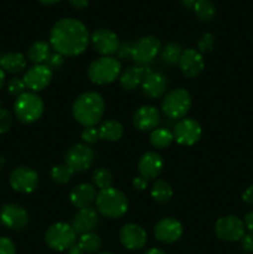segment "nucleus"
Segmentation results:
<instances>
[{"mask_svg": "<svg viewBox=\"0 0 253 254\" xmlns=\"http://www.w3.org/2000/svg\"><path fill=\"white\" fill-rule=\"evenodd\" d=\"M89 34L79 20L61 19L54 25L50 32V45L62 56H78L87 49Z\"/></svg>", "mask_w": 253, "mask_h": 254, "instance_id": "nucleus-1", "label": "nucleus"}, {"mask_svg": "<svg viewBox=\"0 0 253 254\" xmlns=\"http://www.w3.org/2000/svg\"><path fill=\"white\" fill-rule=\"evenodd\" d=\"M104 113V101L97 92H86L74 101L72 114L84 127H94Z\"/></svg>", "mask_w": 253, "mask_h": 254, "instance_id": "nucleus-2", "label": "nucleus"}, {"mask_svg": "<svg viewBox=\"0 0 253 254\" xmlns=\"http://www.w3.org/2000/svg\"><path fill=\"white\" fill-rule=\"evenodd\" d=\"M97 210L108 218H119L128 211V200L122 191L114 188L101 190L96 197Z\"/></svg>", "mask_w": 253, "mask_h": 254, "instance_id": "nucleus-3", "label": "nucleus"}, {"mask_svg": "<svg viewBox=\"0 0 253 254\" xmlns=\"http://www.w3.org/2000/svg\"><path fill=\"white\" fill-rule=\"evenodd\" d=\"M14 112L21 123H34L44 113V102L37 94L25 92L15 101Z\"/></svg>", "mask_w": 253, "mask_h": 254, "instance_id": "nucleus-4", "label": "nucleus"}, {"mask_svg": "<svg viewBox=\"0 0 253 254\" xmlns=\"http://www.w3.org/2000/svg\"><path fill=\"white\" fill-rule=\"evenodd\" d=\"M121 69V62L118 60L104 56L89 64L88 78L96 84H108L118 78Z\"/></svg>", "mask_w": 253, "mask_h": 254, "instance_id": "nucleus-5", "label": "nucleus"}, {"mask_svg": "<svg viewBox=\"0 0 253 254\" xmlns=\"http://www.w3.org/2000/svg\"><path fill=\"white\" fill-rule=\"evenodd\" d=\"M76 237L77 233L72 225L57 222L47 230L46 235H45V241L51 250L62 252L66 250L68 251L72 246L76 245Z\"/></svg>", "mask_w": 253, "mask_h": 254, "instance_id": "nucleus-6", "label": "nucleus"}, {"mask_svg": "<svg viewBox=\"0 0 253 254\" xmlns=\"http://www.w3.org/2000/svg\"><path fill=\"white\" fill-rule=\"evenodd\" d=\"M191 107V97L186 89L178 88L170 91L163 99L161 109L166 117L179 119L186 116Z\"/></svg>", "mask_w": 253, "mask_h": 254, "instance_id": "nucleus-7", "label": "nucleus"}, {"mask_svg": "<svg viewBox=\"0 0 253 254\" xmlns=\"http://www.w3.org/2000/svg\"><path fill=\"white\" fill-rule=\"evenodd\" d=\"M160 51V41L154 36L141 37L133 44L131 59L139 66H145L150 64Z\"/></svg>", "mask_w": 253, "mask_h": 254, "instance_id": "nucleus-8", "label": "nucleus"}, {"mask_svg": "<svg viewBox=\"0 0 253 254\" xmlns=\"http://www.w3.org/2000/svg\"><path fill=\"white\" fill-rule=\"evenodd\" d=\"M215 232L220 240L236 242L245 235V223L236 216H225L216 222Z\"/></svg>", "mask_w": 253, "mask_h": 254, "instance_id": "nucleus-9", "label": "nucleus"}, {"mask_svg": "<svg viewBox=\"0 0 253 254\" xmlns=\"http://www.w3.org/2000/svg\"><path fill=\"white\" fill-rule=\"evenodd\" d=\"M66 165L74 173H81L91 168L94 160V153L91 148L84 144H76L66 154Z\"/></svg>", "mask_w": 253, "mask_h": 254, "instance_id": "nucleus-10", "label": "nucleus"}, {"mask_svg": "<svg viewBox=\"0 0 253 254\" xmlns=\"http://www.w3.org/2000/svg\"><path fill=\"white\" fill-rule=\"evenodd\" d=\"M37 184H39L37 173L26 166L16 168L10 174V185L17 192H32L37 188Z\"/></svg>", "mask_w": 253, "mask_h": 254, "instance_id": "nucleus-11", "label": "nucleus"}, {"mask_svg": "<svg viewBox=\"0 0 253 254\" xmlns=\"http://www.w3.org/2000/svg\"><path fill=\"white\" fill-rule=\"evenodd\" d=\"M174 139L181 145H193L201 138L202 129L195 119H181L174 128Z\"/></svg>", "mask_w": 253, "mask_h": 254, "instance_id": "nucleus-12", "label": "nucleus"}, {"mask_svg": "<svg viewBox=\"0 0 253 254\" xmlns=\"http://www.w3.org/2000/svg\"><path fill=\"white\" fill-rule=\"evenodd\" d=\"M91 40L94 50L98 54L104 55V56H111V55L117 54L119 45H121L117 34H114L112 30L108 29L96 30L92 34Z\"/></svg>", "mask_w": 253, "mask_h": 254, "instance_id": "nucleus-13", "label": "nucleus"}, {"mask_svg": "<svg viewBox=\"0 0 253 254\" xmlns=\"http://www.w3.org/2000/svg\"><path fill=\"white\" fill-rule=\"evenodd\" d=\"M0 222L10 230H21L29 222V215L20 205L7 203L0 211Z\"/></svg>", "mask_w": 253, "mask_h": 254, "instance_id": "nucleus-14", "label": "nucleus"}, {"mask_svg": "<svg viewBox=\"0 0 253 254\" xmlns=\"http://www.w3.org/2000/svg\"><path fill=\"white\" fill-rule=\"evenodd\" d=\"M25 86L34 92L42 91L50 84L52 79V71L46 64H35L27 69L24 76Z\"/></svg>", "mask_w": 253, "mask_h": 254, "instance_id": "nucleus-15", "label": "nucleus"}, {"mask_svg": "<svg viewBox=\"0 0 253 254\" xmlns=\"http://www.w3.org/2000/svg\"><path fill=\"white\" fill-rule=\"evenodd\" d=\"M119 240L126 250H140L146 243V232L140 226L126 223L119 232Z\"/></svg>", "mask_w": 253, "mask_h": 254, "instance_id": "nucleus-16", "label": "nucleus"}, {"mask_svg": "<svg viewBox=\"0 0 253 254\" xmlns=\"http://www.w3.org/2000/svg\"><path fill=\"white\" fill-rule=\"evenodd\" d=\"M156 240L163 243H174L183 236V226L175 218H163L154 228Z\"/></svg>", "mask_w": 253, "mask_h": 254, "instance_id": "nucleus-17", "label": "nucleus"}, {"mask_svg": "<svg viewBox=\"0 0 253 254\" xmlns=\"http://www.w3.org/2000/svg\"><path fill=\"white\" fill-rule=\"evenodd\" d=\"M179 67L186 77L192 78L201 73L205 67V61H203L201 52L195 49H189L181 55L180 60H179Z\"/></svg>", "mask_w": 253, "mask_h": 254, "instance_id": "nucleus-18", "label": "nucleus"}, {"mask_svg": "<svg viewBox=\"0 0 253 254\" xmlns=\"http://www.w3.org/2000/svg\"><path fill=\"white\" fill-rule=\"evenodd\" d=\"M133 123L134 127L139 130H154L160 123V113L155 107L143 106L134 114Z\"/></svg>", "mask_w": 253, "mask_h": 254, "instance_id": "nucleus-19", "label": "nucleus"}, {"mask_svg": "<svg viewBox=\"0 0 253 254\" xmlns=\"http://www.w3.org/2000/svg\"><path fill=\"white\" fill-rule=\"evenodd\" d=\"M164 168V161L158 153L148 151L144 154L138 163V170L140 176L148 179H155Z\"/></svg>", "mask_w": 253, "mask_h": 254, "instance_id": "nucleus-20", "label": "nucleus"}, {"mask_svg": "<svg viewBox=\"0 0 253 254\" xmlns=\"http://www.w3.org/2000/svg\"><path fill=\"white\" fill-rule=\"evenodd\" d=\"M166 86H168V82H166L165 76L160 72H154L151 69L146 73L141 82L143 92L150 98H158L163 96L164 92L166 91Z\"/></svg>", "mask_w": 253, "mask_h": 254, "instance_id": "nucleus-21", "label": "nucleus"}, {"mask_svg": "<svg viewBox=\"0 0 253 254\" xmlns=\"http://www.w3.org/2000/svg\"><path fill=\"white\" fill-rule=\"evenodd\" d=\"M97 225H98V215L96 210L92 207L78 210L72 222V227L76 231V233H81V235L92 232Z\"/></svg>", "mask_w": 253, "mask_h": 254, "instance_id": "nucleus-22", "label": "nucleus"}, {"mask_svg": "<svg viewBox=\"0 0 253 254\" xmlns=\"http://www.w3.org/2000/svg\"><path fill=\"white\" fill-rule=\"evenodd\" d=\"M97 192L96 189L91 184H79L69 193V200L72 205L77 207L78 210L86 208L91 206L93 201H96Z\"/></svg>", "mask_w": 253, "mask_h": 254, "instance_id": "nucleus-23", "label": "nucleus"}, {"mask_svg": "<svg viewBox=\"0 0 253 254\" xmlns=\"http://www.w3.org/2000/svg\"><path fill=\"white\" fill-rule=\"evenodd\" d=\"M150 71L145 66H130L122 73L121 84L126 91H133L139 84H141L144 77Z\"/></svg>", "mask_w": 253, "mask_h": 254, "instance_id": "nucleus-24", "label": "nucleus"}, {"mask_svg": "<svg viewBox=\"0 0 253 254\" xmlns=\"http://www.w3.org/2000/svg\"><path fill=\"white\" fill-rule=\"evenodd\" d=\"M0 68L9 73H19L26 68V60L20 52H9L0 57Z\"/></svg>", "mask_w": 253, "mask_h": 254, "instance_id": "nucleus-25", "label": "nucleus"}, {"mask_svg": "<svg viewBox=\"0 0 253 254\" xmlns=\"http://www.w3.org/2000/svg\"><path fill=\"white\" fill-rule=\"evenodd\" d=\"M99 139L117 141L123 135V126L117 121H106L98 128Z\"/></svg>", "mask_w": 253, "mask_h": 254, "instance_id": "nucleus-26", "label": "nucleus"}, {"mask_svg": "<svg viewBox=\"0 0 253 254\" xmlns=\"http://www.w3.org/2000/svg\"><path fill=\"white\" fill-rule=\"evenodd\" d=\"M51 55L50 45L45 41H36L30 46L27 57L35 64H44Z\"/></svg>", "mask_w": 253, "mask_h": 254, "instance_id": "nucleus-27", "label": "nucleus"}, {"mask_svg": "<svg viewBox=\"0 0 253 254\" xmlns=\"http://www.w3.org/2000/svg\"><path fill=\"white\" fill-rule=\"evenodd\" d=\"M173 196V189L165 180H156L151 188V197L159 203H166Z\"/></svg>", "mask_w": 253, "mask_h": 254, "instance_id": "nucleus-28", "label": "nucleus"}, {"mask_svg": "<svg viewBox=\"0 0 253 254\" xmlns=\"http://www.w3.org/2000/svg\"><path fill=\"white\" fill-rule=\"evenodd\" d=\"M192 10L201 21H211L216 15V7L210 0H196Z\"/></svg>", "mask_w": 253, "mask_h": 254, "instance_id": "nucleus-29", "label": "nucleus"}, {"mask_svg": "<svg viewBox=\"0 0 253 254\" xmlns=\"http://www.w3.org/2000/svg\"><path fill=\"white\" fill-rule=\"evenodd\" d=\"M183 50L181 46L176 42H169L164 46L163 51H161V61L165 64L173 66V64H179L181 55H183Z\"/></svg>", "mask_w": 253, "mask_h": 254, "instance_id": "nucleus-30", "label": "nucleus"}, {"mask_svg": "<svg viewBox=\"0 0 253 254\" xmlns=\"http://www.w3.org/2000/svg\"><path fill=\"white\" fill-rule=\"evenodd\" d=\"M174 140V134L169 129H154L150 134V143L155 148H168Z\"/></svg>", "mask_w": 253, "mask_h": 254, "instance_id": "nucleus-31", "label": "nucleus"}, {"mask_svg": "<svg viewBox=\"0 0 253 254\" xmlns=\"http://www.w3.org/2000/svg\"><path fill=\"white\" fill-rule=\"evenodd\" d=\"M77 245L79 246L84 253H94L97 251L101 250L102 247V241L96 233H84L79 237V241Z\"/></svg>", "mask_w": 253, "mask_h": 254, "instance_id": "nucleus-32", "label": "nucleus"}, {"mask_svg": "<svg viewBox=\"0 0 253 254\" xmlns=\"http://www.w3.org/2000/svg\"><path fill=\"white\" fill-rule=\"evenodd\" d=\"M92 180L99 190H104V189L111 188L112 183H113V176H112L111 171L107 170L106 168H99L93 173Z\"/></svg>", "mask_w": 253, "mask_h": 254, "instance_id": "nucleus-33", "label": "nucleus"}, {"mask_svg": "<svg viewBox=\"0 0 253 254\" xmlns=\"http://www.w3.org/2000/svg\"><path fill=\"white\" fill-rule=\"evenodd\" d=\"M74 171L67 165H56L51 169V179L56 184H66L71 180Z\"/></svg>", "mask_w": 253, "mask_h": 254, "instance_id": "nucleus-34", "label": "nucleus"}, {"mask_svg": "<svg viewBox=\"0 0 253 254\" xmlns=\"http://www.w3.org/2000/svg\"><path fill=\"white\" fill-rule=\"evenodd\" d=\"M25 88H26V86H25L24 79L17 78V77L11 78L9 81V83H7V91H9V93L11 96L16 97V98L19 96H21L22 93H25Z\"/></svg>", "mask_w": 253, "mask_h": 254, "instance_id": "nucleus-35", "label": "nucleus"}, {"mask_svg": "<svg viewBox=\"0 0 253 254\" xmlns=\"http://www.w3.org/2000/svg\"><path fill=\"white\" fill-rule=\"evenodd\" d=\"M213 46H215V37L210 32L203 34L197 42L198 52H208L213 49Z\"/></svg>", "mask_w": 253, "mask_h": 254, "instance_id": "nucleus-36", "label": "nucleus"}, {"mask_svg": "<svg viewBox=\"0 0 253 254\" xmlns=\"http://www.w3.org/2000/svg\"><path fill=\"white\" fill-rule=\"evenodd\" d=\"M12 117L9 111L0 108V134H4L11 128Z\"/></svg>", "mask_w": 253, "mask_h": 254, "instance_id": "nucleus-37", "label": "nucleus"}, {"mask_svg": "<svg viewBox=\"0 0 253 254\" xmlns=\"http://www.w3.org/2000/svg\"><path fill=\"white\" fill-rule=\"evenodd\" d=\"M99 139L98 129L94 127H86L82 131V140L87 144H94Z\"/></svg>", "mask_w": 253, "mask_h": 254, "instance_id": "nucleus-38", "label": "nucleus"}, {"mask_svg": "<svg viewBox=\"0 0 253 254\" xmlns=\"http://www.w3.org/2000/svg\"><path fill=\"white\" fill-rule=\"evenodd\" d=\"M63 57L64 56H62L61 54H57V52H55V54L50 55V57L47 59V61L45 62V64H46V66L49 67L51 71L55 68H60V67H61L64 62Z\"/></svg>", "mask_w": 253, "mask_h": 254, "instance_id": "nucleus-39", "label": "nucleus"}, {"mask_svg": "<svg viewBox=\"0 0 253 254\" xmlns=\"http://www.w3.org/2000/svg\"><path fill=\"white\" fill-rule=\"evenodd\" d=\"M16 248H15L14 242L6 237H0V254H15Z\"/></svg>", "mask_w": 253, "mask_h": 254, "instance_id": "nucleus-40", "label": "nucleus"}, {"mask_svg": "<svg viewBox=\"0 0 253 254\" xmlns=\"http://www.w3.org/2000/svg\"><path fill=\"white\" fill-rule=\"evenodd\" d=\"M131 50H133V44L130 42H122L119 45V49L117 51V55L121 60H126L129 57H131Z\"/></svg>", "mask_w": 253, "mask_h": 254, "instance_id": "nucleus-41", "label": "nucleus"}, {"mask_svg": "<svg viewBox=\"0 0 253 254\" xmlns=\"http://www.w3.org/2000/svg\"><path fill=\"white\" fill-rule=\"evenodd\" d=\"M241 245L242 248L246 252H253V233H247V235H243V237L241 238Z\"/></svg>", "mask_w": 253, "mask_h": 254, "instance_id": "nucleus-42", "label": "nucleus"}, {"mask_svg": "<svg viewBox=\"0 0 253 254\" xmlns=\"http://www.w3.org/2000/svg\"><path fill=\"white\" fill-rule=\"evenodd\" d=\"M146 185H148V180L145 178H143V176H138V178H135L133 180V188L135 190H144L146 188Z\"/></svg>", "mask_w": 253, "mask_h": 254, "instance_id": "nucleus-43", "label": "nucleus"}, {"mask_svg": "<svg viewBox=\"0 0 253 254\" xmlns=\"http://www.w3.org/2000/svg\"><path fill=\"white\" fill-rule=\"evenodd\" d=\"M242 200H243V202L247 203V205L253 206V185H251L250 188H248L247 190L243 192Z\"/></svg>", "mask_w": 253, "mask_h": 254, "instance_id": "nucleus-44", "label": "nucleus"}, {"mask_svg": "<svg viewBox=\"0 0 253 254\" xmlns=\"http://www.w3.org/2000/svg\"><path fill=\"white\" fill-rule=\"evenodd\" d=\"M68 2L74 9H84L88 6V0H68Z\"/></svg>", "mask_w": 253, "mask_h": 254, "instance_id": "nucleus-45", "label": "nucleus"}, {"mask_svg": "<svg viewBox=\"0 0 253 254\" xmlns=\"http://www.w3.org/2000/svg\"><path fill=\"white\" fill-rule=\"evenodd\" d=\"M245 227L250 231V233H253V211L248 212L245 217Z\"/></svg>", "mask_w": 253, "mask_h": 254, "instance_id": "nucleus-46", "label": "nucleus"}, {"mask_svg": "<svg viewBox=\"0 0 253 254\" xmlns=\"http://www.w3.org/2000/svg\"><path fill=\"white\" fill-rule=\"evenodd\" d=\"M196 0H181V4L186 9H193V5H195Z\"/></svg>", "mask_w": 253, "mask_h": 254, "instance_id": "nucleus-47", "label": "nucleus"}, {"mask_svg": "<svg viewBox=\"0 0 253 254\" xmlns=\"http://www.w3.org/2000/svg\"><path fill=\"white\" fill-rule=\"evenodd\" d=\"M68 253L69 254H84V252L81 250V248H79L78 245L72 246V247L68 250Z\"/></svg>", "mask_w": 253, "mask_h": 254, "instance_id": "nucleus-48", "label": "nucleus"}, {"mask_svg": "<svg viewBox=\"0 0 253 254\" xmlns=\"http://www.w3.org/2000/svg\"><path fill=\"white\" fill-rule=\"evenodd\" d=\"M144 254H166L165 252H163L161 250H158V248H153V250H149L146 251Z\"/></svg>", "mask_w": 253, "mask_h": 254, "instance_id": "nucleus-49", "label": "nucleus"}, {"mask_svg": "<svg viewBox=\"0 0 253 254\" xmlns=\"http://www.w3.org/2000/svg\"><path fill=\"white\" fill-rule=\"evenodd\" d=\"M4 82H5V73L1 68H0V89L2 88L4 86Z\"/></svg>", "mask_w": 253, "mask_h": 254, "instance_id": "nucleus-50", "label": "nucleus"}, {"mask_svg": "<svg viewBox=\"0 0 253 254\" xmlns=\"http://www.w3.org/2000/svg\"><path fill=\"white\" fill-rule=\"evenodd\" d=\"M39 1L44 5H52V4H56V2H59L60 0H39Z\"/></svg>", "mask_w": 253, "mask_h": 254, "instance_id": "nucleus-51", "label": "nucleus"}, {"mask_svg": "<svg viewBox=\"0 0 253 254\" xmlns=\"http://www.w3.org/2000/svg\"><path fill=\"white\" fill-rule=\"evenodd\" d=\"M99 254H113V253H111V252H102V253H99Z\"/></svg>", "mask_w": 253, "mask_h": 254, "instance_id": "nucleus-52", "label": "nucleus"}, {"mask_svg": "<svg viewBox=\"0 0 253 254\" xmlns=\"http://www.w3.org/2000/svg\"><path fill=\"white\" fill-rule=\"evenodd\" d=\"M0 108H1V102H0Z\"/></svg>", "mask_w": 253, "mask_h": 254, "instance_id": "nucleus-53", "label": "nucleus"}, {"mask_svg": "<svg viewBox=\"0 0 253 254\" xmlns=\"http://www.w3.org/2000/svg\"><path fill=\"white\" fill-rule=\"evenodd\" d=\"M0 57H1V55H0Z\"/></svg>", "mask_w": 253, "mask_h": 254, "instance_id": "nucleus-54", "label": "nucleus"}]
</instances>
